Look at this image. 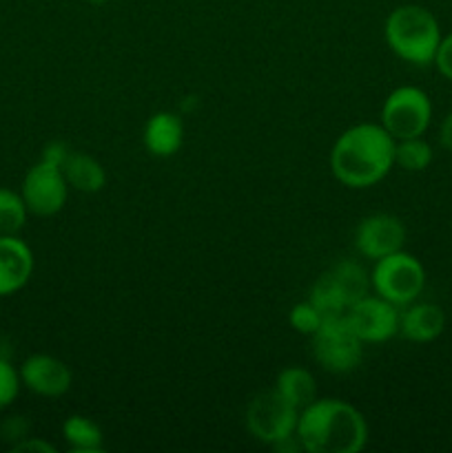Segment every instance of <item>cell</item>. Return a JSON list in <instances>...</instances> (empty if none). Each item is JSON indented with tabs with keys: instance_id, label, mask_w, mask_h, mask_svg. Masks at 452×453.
<instances>
[{
	"instance_id": "obj_1",
	"label": "cell",
	"mask_w": 452,
	"mask_h": 453,
	"mask_svg": "<svg viewBox=\"0 0 452 453\" xmlns=\"http://www.w3.org/2000/svg\"><path fill=\"white\" fill-rule=\"evenodd\" d=\"M394 140L381 124H355L337 137L331 171L348 188H370L394 166Z\"/></svg>"
},
{
	"instance_id": "obj_2",
	"label": "cell",
	"mask_w": 452,
	"mask_h": 453,
	"mask_svg": "<svg viewBox=\"0 0 452 453\" xmlns=\"http://www.w3.org/2000/svg\"><path fill=\"white\" fill-rule=\"evenodd\" d=\"M295 436L308 453H357L368 442V425L350 403L315 398L300 411Z\"/></svg>"
},
{
	"instance_id": "obj_3",
	"label": "cell",
	"mask_w": 452,
	"mask_h": 453,
	"mask_svg": "<svg viewBox=\"0 0 452 453\" xmlns=\"http://www.w3.org/2000/svg\"><path fill=\"white\" fill-rule=\"evenodd\" d=\"M384 35L394 56L415 66L433 65L443 38L437 18L421 4H401L393 9L386 18Z\"/></svg>"
},
{
	"instance_id": "obj_4",
	"label": "cell",
	"mask_w": 452,
	"mask_h": 453,
	"mask_svg": "<svg viewBox=\"0 0 452 453\" xmlns=\"http://www.w3.org/2000/svg\"><path fill=\"white\" fill-rule=\"evenodd\" d=\"M370 295V277L357 261H339L310 288L308 301L323 319L344 317L346 310L359 299Z\"/></svg>"
},
{
	"instance_id": "obj_5",
	"label": "cell",
	"mask_w": 452,
	"mask_h": 453,
	"mask_svg": "<svg viewBox=\"0 0 452 453\" xmlns=\"http://www.w3.org/2000/svg\"><path fill=\"white\" fill-rule=\"evenodd\" d=\"M425 270L417 257L399 250L375 261L370 273V288L381 299L397 308H406L424 292Z\"/></svg>"
},
{
	"instance_id": "obj_6",
	"label": "cell",
	"mask_w": 452,
	"mask_h": 453,
	"mask_svg": "<svg viewBox=\"0 0 452 453\" xmlns=\"http://www.w3.org/2000/svg\"><path fill=\"white\" fill-rule=\"evenodd\" d=\"M313 357L332 374H348L357 370L363 357V341L348 326L346 317L323 319L319 330L310 336Z\"/></svg>"
},
{
	"instance_id": "obj_7",
	"label": "cell",
	"mask_w": 452,
	"mask_h": 453,
	"mask_svg": "<svg viewBox=\"0 0 452 453\" xmlns=\"http://www.w3.org/2000/svg\"><path fill=\"white\" fill-rule=\"evenodd\" d=\"M433 119V102L428 93L417 87H399L381 106V127L394 140L421 137Z\"/></svg>"
},
{
	"instance_id": "obj_8",
	"label": "cell",
	"mask_w": 452,
	"mask_h": 453,
	"mask_svg": "<svg viewBox=\"0 0 452 453\" xmlns=\"http://www.w3.org/2000/svg\"><path fill=\"white\" fill-rule=\"evenodd\" d=\"M297 418H300V411L275 389L255 396L246 407L248 432L255 441L270 447L295 434Z\"/></svg>"
},
{
	"instance_id": "obj_9",
	"label": "cell",
	"mask_w": 452,
	"mask_h": 453,
	"mask_svg": "<svg viewBox=\"0 0 452 453\" xmlns=\"http://www.w3.org/2000/svg\"><path fill=\"white\" fill-rule=\"evenodd\" d=\"M66 186L69 184H66L62 166L40 159L35 166L27 171L22 180L20 195L27 203V211L38 217L58 215L66 203V195H69Z\"/></svg>"
},
{
	"instance_id": "obj_10",
	"label": "cell",
	"mask_w": 452,
	"mask_h": 453,
	"mask_svg": "<svg viewBox=\"0 0 452 453\" xmlns=\"http://www.w3.org/2000/svg\"><path fill=\"white\" fill-rule=\"evenodd\" d=\"M399 310L379 295H366L346 310V321L363 343H384L399 334Z\"/></svg>"
},
{
	"instance_id": "obj_11",
	"label": "cell",
	"mask_w": 452,
	"mask_h": 453,
	"mask_svg": "<svg viewBox=\"0 0 452 453\" xmlns=\"http://www.w3.org/2000/svg\"><path fill=\"white\" fill-rule=\"evenodd\" d=\"M403 243H406V228H403L401 219L394 215H386V212H377V215L362 219L357 233H355L357 252L372 261L403 250Z\"/></svg>"
},
{
	"instance_id": "obj_12",
	"label": "cell",
	"mask_w": 452,
	"mask_h": 453,
	"mask_svg": "<svg viewBox=\"0 0 452 453\" xmlns=\"http://www.w3.org/2000/svg\"><path fill=\"white\" fill-rule=\"evenodd\" d=\"M71 370L60 358L49 354H34L20 367V380L27 389L44 398H58L69 392Z\"/></svg>"
},
{
	"instance_id": "obj_13",
	"label": "cell",
	"mask_w": 452,
	"mask_h": 453,
	"mask_svg": "<svg viewBox=\"0 0 452 453\" xmlns=\"http://www.w3.org/2000/svg\"><path fill=\"white\" fill-rule=\"evenodd\" d=\"M34 274V252L18 234H0V296L16 295Z\"/></svg>"
},
{
	"instance_id": "obj_14",
	"label": "cell",
	"mask_w": 452,
	"mask_h": 453,
	"mask_svg": "<svg viewBox=\"0 0 452 453\" xmlns=\"http://www.w3.org/2000/svg\"><path fill=\"white\" fill-rule=\"evenodd\" d=\"M446 330V314L434 303H408L399 314V332L412 343H430Z\"/></svg>"
},
{
	"instance_id": "obj_15",
	"label": "cell",
	"mask_w": 452,
	"mask_h": 453,
	"mask_svg": "<svg viewBox=\"0 0 452 453\" xmlns=\"http://www.w3.org/2000/svg\"><path fill=\"white\" fill-rule=\"evenodd\" d=\"M142 140H144V149L153 157H171L182 149L184 124L177 115L168 113V111H160V113L149 118Z\"/></svg>"
},
{
	"instance_id": "obj_16",
	"label": "cell",
	"mask_w": 452,
	"mask_h": 453,
	"mask_svg": "<svg viewBox=\"0 0 452 453\" xmlns=\"http://www.w3.org/2000/svg\"><path fill=\"white\" fill-rule=\"evenodd\" d=\"M62 173L66 177V184L80 193H97L106 184V173L102 164L91 155L78 153V150H69L62 162Z\"/></svg>"
},
{
	"instance_id": "obj_17",
	"label": "cell",
	"mask_w": 452,
	"mask_h": 453,
	"mask_svg": "<svg viewBox=\"0 0 452 453\" xmlns=\"http://www.w3.org/2000/svg\"><path fill=\"white\" fill-rule=\"evenodd\" d=\"M275 392L282 398H286L297 411L308 407L310 403L317 398V385H315V376L304 367H286L279 372L277 383H275Z\"/></svg>"
},
{
	"instance_id": "obj_18",
	"label": "cell",
	"mask_w": 452,
	"mask_h": 453,
	"mask_svg": "<svg viewBox=\"0 0 452 453\" xmlns=\"http://www.w3.org/2000/svg\"><path fill=\"white\" fill-rule=\"evenodd\" d=\"M62 436L71 449L78 453H96L102 449V429L84 416H69L62 425Z\"/></svg>"
},
{
	"instance_id": "obj_19",
	"label": "cell",
	"mask_w": 452,
	"mask_h": 453,
	"mask_svg": "<svg viewBox=\"0 0 452 453\" xmlns=\"http://www.w3.org/2000/svg\"><path fill=\"white\" fill-rule=\"evenodd\" d=\"M430 162H433V149L424 137H408V140H397L394 144V164L403 171H425Z\"/></svg>"
},
{
	"instance_id": "obj_20",
	"label": "cell",
	"mask_w": 452,
	"mask_h": 453,
	"mask_svg": "<svg viewBox=\"0 0 452 453\" xmlns=\"http://www.w3.org/2000/svg\"><path fill=\"white\" fill-rule=\"evenodd\" d=\"M27 203L20 193L9 188H0V234H18L25 226Z\"/></svg>"
},
{
	"instance_id": "obj_21",
	"label": "cell",
	"mask_w": 452,
	"mask_h": 453,
	"mask_svg": "<svg viewBox=\"0 0 452 453\" xmlns=\"http://www.w3.org/2000/svg\"><path fill=\"white\" fill-rule=\"evenodd\" d=\"M288 323H291L292 330L300 332V334L313 336L315 332L319 330V326L323 323V317L310 301H304V303H297L295 308L291 310Z\"/></svg>"
},
{
	"instance_id": "obj_22",
	"label": "cell",
	"mask_w": 452,
	"mask_h": 453,
	"mask_svg": "<svg viewBox=\"0 0 452 453\" xmlns=\"http://www.w3.org/2000/svg\"><path fill=\"white\" fill-rule=\"evenodd\" d=\"M22 388L20 372L7 361V358L0 357V411L7 410L13 401L18 398Z\"/></svg>"
},
{
	"instance_id": "obj_23",
	"label": "cell",
	"mask_w": 452,
	"mask_h": 453,
	"mask_svg": "<svg viewBox=\"0 0 452 453\" xmlns=\"http://www.w3.org/2000/svg\"><path fill=\"white\" fill-rule=\"evenodd\" d=\"M0 438H7L9 442L18 445L20 441L29 438V423L22 416H12L0 425Z\"/></svg>"
},
{
	"instance_id": "obj_24",
	"label": "cell",
	"mask_w": 452,
	"mask_h": 453,
	"mask_svg": "<svg viewBox=\"0 0 452 453\" xmlns=\"http://www.w3.org/2000/svg\"><path fill=\"white\" fill-rule=\"evenodd\" d=\"M433 65L437 66V71L443 75V78L452 80V34H448L446 38H441L437 53H434Z\"/></svg>"
},
{
	"instance_id": "obj_25",
	"label": "cell",
	"mask_w": 452,
	"mask_h": 453,
	"mask_svg": "<svg viewBox=\"0 0 452 453\" xmlns=\"http://www.w3.org/2000/svg\"><path fill=\"white\" fill-rule=\"evenodd\" d=\"M13 453H56V447L49 445L47 441H40V438H25L18 445L12 447Z\"/></svg>"
},
{
	"instance_id": "obj_26",
	"label": "cell",
	"mask_w": 452,
	"mask_h": 453,
	"mask_svg": "<svg viewBox=\"0 0 452 453\" xmlns=\"http://www.w3.org/2000/svg\"><path fill=\"white\" fill-rule=\"evenodd\" d=\"M69 146L62 144V142H51V144L44 149L43 153V159H47V162H53L58 164V166H62V162L66 159V155H69Z\"/></svg>"
},
{
	"instance_id": "obj_27",
	"label": "cell",
	"mask_w": 452,
	"mask_h": 453,
	"mask_svg": "<svg viewBox=\"0 0 452 453\" xmlns=\"http://www.w3.org/2000/svg\"><path fill=\"white\" fill-rule=\"evenodd\" d=\"M439 140H441V146L452 153V111L448 113V118L441 122V131H439Z\"/></svg>"
},
{
	"instance_id": "obj_28",
	"label": "cell",
	"mask_w": 452,
	"mask_h": 453,
	"mask_svg": "<svg viewBox=\"0 0 452 453\" xmlns=\"http://www.w3.org/2000/svg\"><path fill=\"white\" fill-rule=\"evenodd\" d=\"M89 3H91V4H106L109 0H89Z\"/></svg>"
}]
</instances>
